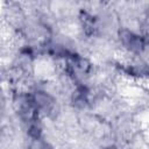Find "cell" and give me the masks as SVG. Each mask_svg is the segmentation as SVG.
I'll list each match as a JSON object with an SVG mask.
<instances>
[{
  "label": "cell",
  "mask_w": 149,
  "mask_h": 149,
  "mask_svg": "<svg viewBox=\"0 0 149 149\" xmlns=\"http://www.w3.org/2000/svg\"><path fill=\"white\" fill-rule=\"evenodd\" d=\"M119 38L121 41V44L133 54L142 52L147 44L143 36L137 35L128 29H121L119 33Z\"/></svg>",
  "instance_id": "cell-1"
},
{
  "label": "cell",
  "mask_w": 149,
  "mask_h": 149,
  "mask_svg": "<svg viewBox=\"0 0 149 149\" xmlns=\"http://www.w3.org/2000/svg\"><path fill=\"white\" fill-rule=\"evenodd\" d=\"M34 102L40 113H50L55 106V99L44 91H36L33 94Z\"/></svg>",
  "instance_id": "cell-2"
},
{
  "label": "cell",
  "mask_w": 149,
  "mask_h": 149,
  "mask_svg": "<svg viewBox=\"0 0 149 149\" xmlns=\"http://www.w3.org/2000/svg\"><path fill=\"white\" fill-rule=\"evenodd\" d=\"M127 73H129L130 76H135V77H146L149 76V65L142 61L135 62L129 64L126 68Z\"/></svg>",
  "instance_id": "cell-3"
}]
</instances>
